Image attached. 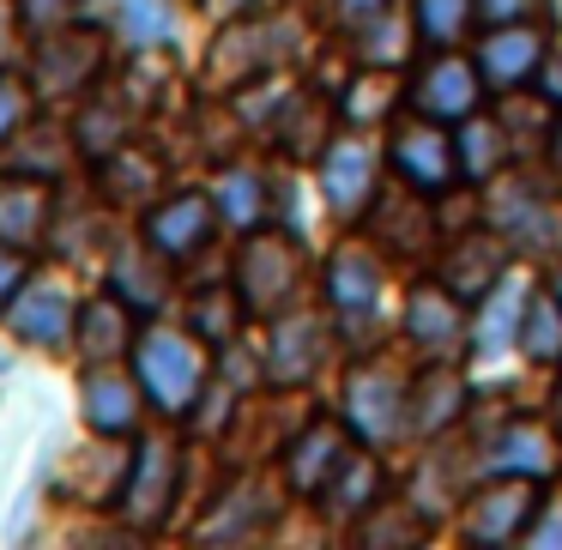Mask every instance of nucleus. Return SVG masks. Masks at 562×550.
Segmentation results:
<instances>
[{
	"label": "nucleus",
	"mask_w": 562,
	"mask_h": 550,
	"mask_svg": "<svg viewBox=\"0 0 562 550\" xmlns=\"http://www.w3.org/2000/svg\"><path fill=\"white\" fill-rule=\"evenodd\" d=\"M25 115H31V86L19 74H0V146L25 127Z\"/></svg>",
	"instance_id": "obj_32"
},
{
	"label": "nucleus",
	"mask_w": 562,
	"mask_h": 550,
	"mask_svg": "<svg viewBox=\"0 0 562 550\" xmlns=\"http://www.w3.org/2000/svg\"><path fill=\"white\" fill-rule=\"evenodd\" d=\"M176 478H182V460H176L170 441H139L134 465L122 478V514L134 526H164L176 502Z\"/></svg>",
	"instance_id": "obj_9"
},
{
	"label": "nucleus",
	"mask_w": 562,
	"mask_h": 550,
	"mask_svg": "<svg viewBox=\"0 0 562 550\" xmlns=\"http://www.w3.org/2000/svg\"><path fill=\"white\" fill-rule=\"evenodd\" d=\"M490 472H508V478H544L550 472V436L538 424H514L502 429L496 453H490Z\"/></svg>",
	"instance_id": "obj_27"
},
{
	"label": "nucleus",
	"mask_w": 562,
	"mask_h": 550,
	"mask_svg": "<svg viewBox=\"0 0 562 550\" xmlns=\"http://www.w3.org/2000/svg\"><path fill=\"white\" fill-rule=\"evenodd\" d=\"M303 291V260L284 236H255L236 260V296H243L248 315H284L291 296Z\"/></svg>",
	"instance_id": "obj_2"
},
{
	"label": "nucleus",
	"mask_w": 562,
	"mask_h": 550,
	"mask_svg": "<svg viewBox=\"0 0 562 550\" xmlns=\"http://www.w3.org/2000/svg\"><path fill=\"white\" fill-rule=\"evenodd\" d=\"M91 67H98V37H79V31H43V49H37V67H31V79H37L49 98H74V86H86Z\"/></svg>",
	"instance_id": "obj_20"
},
{
	"label": "nucleus",
	"mask_w": 562,
	"mask_h": 550,
	"mask_svg": "<svg viewBox=\"0 0 562 550\" xmlns=\"http://www.w3.org/2000/svg\"><path fill=\"white\" fill-rule=\"evenodd\" d=\"M460 405H465V375L453 369V357H429V369L412 381V424L441 429L460 417Z\"/></svg>",
	"instance_id": "obj_21"
},
{
	"label": "nucleus",
	"mask_w": 562,
	"mask_h": 550,
	"mask_svg": "<svg viewBox=\"0 0 562 550\" xmlns=\"http://www.w3.org/2000/svg\"><path fill=\"white\" fill-rule=\"evenodd\" d=\"M321 345H327L321 315H296V308L272 315V333H267V381H279V388H303V381L321 369Z\"/></svg>",
	"instance_id": "obj_11"
},
{
	"label": "nucleus",
	"mask_w": 562,
	"mask_h": 550,
	"mask_svg": "<svg viewBox=\"0 0 562 550\" xmlns=\"http://www.w3.org/2000/svg\"><path fill=\"white\" fill-rule=\"evenodd\" d=\"M520 351L532 363H562V303L557 296H532L520 321Z\"/></svg>",
	"instance_id": "obj_30"
},
{
	"label": "nucleus",
	"mask_w": 562,
	"mask_h": 550,
	"mask_svg": "<svg viewBox=\"0 0 562 550\" xmlns=\"http://www.w3.org/2000/svg\"><path fill=\"white\" fill-rule=\"evenodd\" d=\"M79 400H86V424L98 436H134L139 424V388L110 363H91L86 381H79Z\"/></svg>",
	"instance_id": "obj_18"
},
{
	"label": "nucleus",
	"mask_w": 562,
	"mask_h": 550,
	"mask_svg": "<svg viewBox=\"0 0 562 550\" xmlns=\"http://www.w3.org/2000/svg\"><path fill=\"white\" fill-rule=\"evenodd\" d=\"M25 279H31V255L13 243H0V315H7V303L25 291Z\"/></svg>",
	"instance_id": "obj_33"
},
{
	"label": "nucleus",
	"mask_w": 562,
	"mask_h": 550,
	"mask_svg": "<svg viewBox=\"0 0 562 550\" xmlns=\"http://www.w3.org/2000/svg\"><path fill=\"white\" fill-rule=\"evenodd\" d=\"M387 13V0H339V19L345 25H369V19Z\"/></svg>",
	"instance_id": "obj_36"
},
{
	"label": "nucleus",
	"mask_w": 562,
	"mask_h": 550,
	"mask_svg": "<svg viewBox=\"0 0 562 550\" xmlns=\"http://www.w3.org/2000/svg\"><path fill=\"white\" fill-rule=\"evenodd\" d=\"M538 79H544L550 103H562V61H544V67H538Z\"/></svg>",
	"instance_id": "obj_38"
},
{
	"label": "nucleus",
	"mask_w": 562,
	"mask_h": 550,
	"mask_svg": "<svg viewBox=\"0 0 562 550\" xmlns=\"http://www.w3.org/2000/svg\"><path fill=\"white\" fill-rule=\"evenodd\" d=\"M538 7H544V0H477V25H520Z\"/></svg>",
	"instance_id": "obj_35"
},
{
	"label": "nucleus",
	"mask_w": 562,
	"mask_h": 550,
	"mask_svg": "<svg viewBox=\"0 0 562 550\" xmlns=\"http://www.w3.org/2000/svg\"><path fill=\"white\" fill-rule=\"evenodd\" d=\"M43 231H49V194L31 182L0 188V243L31 248V243H43Z\"/></svg>",
	"instance_id": "obj_26"
},
{
	"label": "nucleus",
	"mask_w": 562,
	"mask_h": 550,
	"mask_svg": "<svg viewBox=\"0 0 562 550\" xmlns=\"http://www.w3.org/2000/svg\"><path fill=\"white\" fill-rule=\"evenodd\" d=\"M139 388L151 393V405H158L164 417H188L200 400V388H206V357H200V345L188 339V333H170V327H151L139 333Z\"/></svg>",
	"instance_id": "obj_1"
},
{
	"label": "nucleus",
	"mask_w": 562,
	"mask_h": 550,
	"mask_svg": "<svg viewBox=\"0 0 562 550\" xmlns=\"http://www.w3.org/2000/svg\"><path fill=\"white\" fill-rule=\"evenodd\" d=\"M550 296H557V303H562V267H557V291H550Z\"/></svg>",
	"instance_id": "obj_40"
},
{
	"label": "nucleus",
	"mask_w": 562,
	"mask_h": 550,
	"mask_svg": "<svg viewBox=\"0 0 562 550\" xmlns=\"http://www.w3.org/2000/svg\"><path fill=\"white\" fill-rule=\"evenodd\" d=\"M453 164H460L465 182H490V176H502V164H508V134H502V122H490V115H465L460 146H453Z\"/></svg>",
	"instance_id": "obj_25"
},
{
	"label": "nucleus",
	"mask_w": 562,
	"mask_h": 550,
	"mask_svg": "<svg viewBox=\"0 0 562 550\" xmlns=\"http://www.w3.org/2000/svg\"><path fill=\"white\" fill-rule=\"evenodd\" d=\"M405 333L424 357H453L465 339V303L448 291V284H424L412 291V308H405Z\"/></svg>",
	"instance_id": "obj_15"
},
{
	"label": "nucleus",
	"mask_w": 562,
	"mask_h": 550,
	"mask_svg": "<svg viewBox=\"0 0 562 550\" xmlns=\"http://www.w3.org/2000/svg\"><path fill=\"white\" fill-rule=\"evenodd\" d=\"M115 31H122L134 49H164L176 43V19L164 0H115Z\"/></svg>",
	"instance_id": "obj_29"
},
{
	"label": "nucleus",
	"mask_w": 562,
	"mask_h": 550,
	"mask_svg": "<svg viewBox=\"0 0 562 550\" xmlns=\"http://www.w3.org/2000/svg\"><path fill=\"white\" fill-rule=\"evenodd\" d=\"M477 25V0H412V31L429 49H453Z\"/></svg>",
	"instance_id": "obj_28"
},
{
	"label": "nucleus",
	"mask_w": 562,
	"mask_h": 550,
	"mask_svg": "<svg viewBox=\"0 0 562 550\" xmlns=\"http://www.w3.org/2000/svg\"><path fill=\"white\" fill-rule=\"evenodd\" d=\"M345 465H351L345 436H339L333 424H315V429H303V436L291 441V460H284V472H291V490H296V496H327V490L345 478Z\"/></svg>",
	"instance_id": "obj_16"
},
{
	"label": "nucleus",
	"mask_w": 562,
	"mask_h": 550,
	"mask_svg": "<svg viewBox=\"0 0 562 550\" xmlns=\"http://www.w3.org/2000/svg\"><path fill=\"white\" fill-rule=\"evenodd\" d=\"M25 7V25L31 31H61L79 19V0H19Z\"/></svg>",
	"instance_id": "obj_34"
},
{
	"label": "nucleus",
	"mask_w": 562,
	"mask_h": 550,
	"mask_svg": "<svg viewBox=\"0 0 562 550\" xmlns=\"http://www.w3.org/2000/svg\"><path fill=\"white\" fill-rule=\"evenodd\" d=\"M502 272H508V236H465L460 248H453V260H448V272H441V284H448L460 303H484L490 291L502 284Z\"/></svg>",
	"instance_id": "obj_19"
},
{
	"label": "nucleus",
	"mask_w": 562,
	"mask_h": 550,
	"mask_svg": "<svg viewBox=\"0 0 562 550\" xmlns=\"http://www.w3.org/2000/svg\"><path fill=\"white\" fill-rule=\"evenodd\" d=\"M267 0H212V13H224V19H243V13H260Z\"/></svg>",
	"instance_id": "obj_37"
},
{
	"label": "nucleus",
	"mask_w": 562,
	"mask_h": 550,
	"mask_svg": "<svg viewBox=\"0 0 562 550\" xmlns=\"http://www.w3.org/2000/svg\"><path fill=\"white\" fill-rule=\"evenodd\" d=\"M296 43L291 25H272V19H236V31H224L218 49H212V67H218V86H243V79H260L279 67V55Z\"/></svg>",
	"instance_id": "obj_7"
},
{
	"label": "nucleus",
	"mask_w": 562,
	"mask_h": 550,
	"mask_svg": "<svg viewBox=\"0 0 562 550\" xmlns=\"http://www.w3.org/2000/svg\"><path fill=\"white\" fill-rule=\"evenodd\" d=\"M550 164H557V176H562V115H557V127H550Z\"/></svg>",
	"instance_id": "obj_39"
},
{
	"label": "nucleus",
	"mask_w": 562,
	"mask_h": 550,
	"mask_svg": "<svg viewBox=\"0 0 562 550\" xmlns=\"http://www.w3.org/2000/svg\"><path fill=\"white\" fill-rule=\"evenodd\" d=\"M212 224H218V212H212L206 194H176L146 218V243L158 248L164 260H182V255H194V248H206Z\"/></svg>",
	"instance_id": "obj_17"
},
{
	"label": "nucleus",
	"mask_w": 562,
	"mask_h": 550,
	"mask_svg": "<svg viewBox=\"0 0 562 550\" xmlns=\"http://www.w3.org/2000/svg\"><path fill=\"white\" fill-rule=\"evenodd\" d=\"M496 231L508 236V248L520 255H562V200H550L538 182H508L496 200Z\"/></svg>",
	"instance_id": "obj_5"
},
{
	"label": "nucleus",
	"mask_w": 562,
	"mask_h": 550,
	"mask_svg": "<svg viewBox=\"0 0 562 550\" xmlns=\"http://www.w3.org/2000/svg\"><path fill=\"white\" fill-rule=\"evenodd\" d=\"M375 146H363V139H339V146L321 151V194H327V206L339 212V218H357V212L375 200Z\"/></svg>",
	"instance_id": "obj_12"
},
{
	"label": "nucleus",
	"mask_w": 562,
	"mask_h": 550,
	"mask_svg": "<svg viewBox=\"0 0 562 550\" xmlns=\"http://www.w3.org/2000/svg\"><path fill=\"white\" fill-rule=\"evenodd\" d=\"M532 514H538V490H532V478H508V472H496V484L477 490V496L465 502L460 532H465V538H477V545H514V538H520L526 526H532Z\"/></svg>",
	"instance_id": "obj_4"
},
{
	"label": "nucleus",
	"mask_w": 562,
	"mask_h": 550,
	"mask_svg": "<svg viewBox=\"0 0 562 550\" xmlns=\"http://www.w3.org/2000/svg\"><path fill=\"white\" fill-rule=\"evenodd\" d=\"M236 308H243V296L236 291H206L194 303V333L212 345H231L236 339Z\"/></svg>",
	"instance_id": "obj_31"
},
{
	"label": "nucleus",
	"mask_w": 562,
	"mask_h": 550,
	"mask_svg": "<svg viewBox=\"0 0 562 550\" xmlns=\"http://www.w3.org/2000/svg\"><path fill=\"white\" fill-rule=\"evenodd\" d=\"M557 417H562V388H557Z\"/></svg>",
	"instance_id": "obj_41"
},
{
	"label": "nucleus",
	"mask_w": 562,
	"mask_h": 550,
	"mask_svg": "<svg viewBox=\"0 0 562 550\" xmlns=\"http://www.w3.org/2000/svg\"><path fill=\"white\" fill-rule=\"evenodd\" d=\"M477 91H484V74H477V61H460V55H436V61L424 67V74L405 86V98H412V115H429V122H465V115H477Z\"/></svg>",
	"instance_id": "obj_6"
},
{
	"label": "nucleus",
	"mask_w": 562,
	"mask_h": 550,
	"mask_svg": "<svg viewBox=\"0 0 562 550\" xmlns=\"http://www.w3.org/2000/svg\"><path fill=\"white\" fill-rule=\"evenodd\" d=\"M267 200H272L267 176L248 170V164H236V170H224L218 182H212V206H218V218L236 224V231H255V224L267 218Z\"/></svg>",
	"instance_id": "obj_24"
},
{
	"label": "nucleus",
	"mask_w": 562,
	"mask_h": 550,
	"mask_svg": "<svg viewBox=\"0 0 562 550\" xmlns=\"http://www.w3.org/2000/svg\"><path fill=\"white\" fill-rule=\"evenodd\" d=\"M127 315L134 308L115 303V296H103V303H79V357L86 363H115V357H127Z\"/></svg>",
	"instance_id": "obj_23"
},
{
	"label": "nucleus",
	"mask_w": 562,
	"mask_h": 550,
	"mask_svg": "<svg viewBox=\"0 0 562 550\" xmlns=\"http://www.w3.org/2000/svg\"><path fill=\"white\" fill-rule=\"evenodd\" d=\"M74 321H79L74 291H67L61 279H37V272H31V279H25V291H19L13 303H7V327H13L25 345H43V351L67 345Z\"/></svg>",
	"instance_id": "obj_8"
},
{
	"label": "nucleus",
	"mask_w": 562,
	"mask_h": 550,
	"mask_svg": "<svg viewBox=\"0 0 562 550\" xmlns=\"http://www.w3.org/2000/svg\"><path fill=\"white\" fill-rule=\"evenodd\" d=\"M110 291H115V303H127L134 315H158L164 291H170V279H164V255L158 248H127V255L115 260V272H110Z\"/></svg>",
	"instance_id": "obj_22"
},
{
	"label": "nucleus",
	"mask_w": 562,
	"mask_h": 550,
	"mask_svg": "<svg viewBox=\"0 0 562 550\" xmlns=\"http://www.w3.org/2000/svg\"><path fill=\"white\" fill-rule=\"evenodd\" d=\"M387 164L405 188H424V194L448 188L453 170H460V164H453V146L441 139V122H429V115H412L405 127H393Z\"/></svg>",
	"instance_id": "obj_10"
},
{
	"label": "nucleus",
	"mask_w": 562,
	"mask_h": 550,
	"mask_svg": "<svg viewBox=\"0 0 562 550\" xmlns=\"http://www.w3.org/2000/svg\"><path fill=\"white\" fill-rule=\"evenodd\" d=\"M327 303H333L339 321H369L375 315V303H381V260H375V248H363V243L333 248V260H327Z\"/></svg>",
	"instance_id": "obj_14"
},
{
	"label": "nucleus",
	"mask_w": 562,
	"mask_h": 550,
	"mask_svg": "<svg viewBox=\"0 0 562 550\" xmlns=\"http://www.w3.org/2000/svg\"><path fill=\"white\" fill-rule=\"evenodd\" d=\"M345 417L363 441H393L405 424H412V388L393 375L387 363H363L351 369V388H345Z\"/></svg>",
	"instance_id": "obj_3"
},
{
	"label": "nucleus",
	"mask_w": 562,
	"mask_h": 550,
	"mask_svg": "<svg viewBox=\"0 0 562 550\" xmlns=\"http://www.w3.org/2000/svg\"><path fill=\"white\" fill-rule=\"evenodd\" d=\"M538 67H544V31L532 19H520V25H490L484 49H477V74L490 86H502V91L532 86Z\"/></svg>",
	"instance_id": "obj_13"
}]
</instances>
